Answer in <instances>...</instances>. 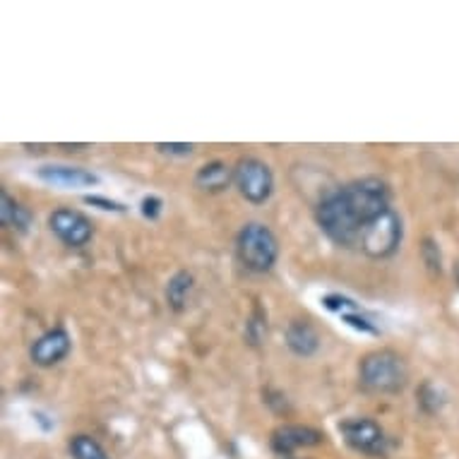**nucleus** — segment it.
Wrapping results in <instances>:
<instances>
[{"label":"nucleus","mask_w":459,"mask_h":459,"mask_svg":"<svg viewBox=\"0 0 459 459\" xmlns=\"http://www.w3.org/2000/svg\"><path fill=\"white\" fill-rule=\"evenodd\" d=\"M387 210H392L390 186L377 176H366L325 193L316 207V221L334 246L359 250L363 234Z\"/></svg>","instance_id":"obj_1"},{"label":"nucleus","mask_w":459,"mask_h":459,"mask_svg":"<svg viewBox=\"0 0 459 459\" xmlns=\"http://www.w3.org/2000/svg\"><path fill=\"white\" fill-rule=\"evenodd\" d=\"M359 377L363 387L376 394H397L407 387L409 366L394 349H377L361 359Z\"/></svg>","instance_id":"obj_2"},{"label":"nucleus","mask_w":459,"mask_h":459,"mask_svg":"<svg viewBox=\"0 0 459 459\" xmlns=\"http://www.w3.org/2000/svg\"><path fill=\"white\" fill-rule=\"evenodd\" d=\"M236 255L238 263L253 274H267L279 260V241L274 231L263 221H248L236 234Z\"/></svg>","instance_id":"obj_3"},{"label":"nucleus","mask_w":459,"mask_h":459,"mask_svg":"<svg viewBox=\"0 0 459 459\" xmlns=\"http://www.w3.org/2000/svg\"><path fill=\"white\" fill-rule=\"evenodd\" d=\"M402 238H404V224L399 212L392 207L363 234L359 250L370 260H387L397 253Z\"/></svg>","instance_id":"obj_4"},{"label":"nucleus","mask_w":459,"mask_h":459,"mask_svg":"<svg viewBox=\"0 0 459 459\" xmlns=\"http://www.w3.org/2000/svg\"><path fill=\"white\" fill-rule=\"evenodd\" d=\"M234 186L246 203L264 204L274 193V174L263 159L243 157L234 166Z\"/></svg>","instance_id":"obj_5"},{"label":"nucleus","mask_w":459,"mask_h":459,"mask_svg":"<svg viewBox=\"0 0 459 459\" xmlns=\"http://www.w3.org/2000/svg\"><path fill=\"white\" fill-rule=\"evenodd\" d=\"M339 433L351 450L361 452V455H368V457H385L387 455L390 440L385 436L383 426L373 419H366V416L344 419L339 423Z\"/></svg>","instance_id":"obj_6"},{"label":"nucleus","mask_w":459,"mask_h":459,"mask_svg":"<svg viewBox=\"0 0 459 459\" xmlns=\"http://www.w3.org/2000/svg\"><path fill=\"white\" fill-rule=\"evenodd\" d=\"M51 234L68 248H84L94 236V226L87 214L73 207H58L48 214Z\"/></svg>","instance_id":"obj_7"},{"label":"nucleus","mask_w":459,"mask_h":459,"mask_svg":"<svg viewBox=\"0 0 459 459\" xmlns=\"http://www.w3.org/2000/svg\"><path fill=\"white\" fill-rule=\"evenodd\" d=\"M325 310H330L332 316H337L344 325H349L351 330L361 332V334H380V323L377 317L370 313L368 308H363L361 303L354 301L347 294H325L320 299Z\"/></svg>","instance_id":"obj_8"},{"label":"nucleus","mask_w":459,"mask_h":459,"mask_svg":"<svg viewBox=\"0 0 459 459\" xmlns=\"http://www.w3.org/2000/svg\"><path fill=\"white\" fill-rule=\"evenodd\" d=\"M70 349H73L70 332L65 327H51L34 339V344L30 347V359L39 368H53L70 354Z\"/></svg>","instance_id":"obj_9"},{"label":"nucleus","mask_w":459,"mask_h":459,"mask_svg":"<svg viewBox=\"0 0 459 459\" xmlns=\"http://www.w3.org/2000/svg\"><path fill=\"white\" fill-rule=\"evenodd\" d=\"M37 178L46 186L63 190H80V188H94L101 183L99 174L91 169L82 166H68V164H44L37 169Z\"/></svg>","instance_id":"obj_10"},{"label":"nucleus","mask_w":459,"mask_h":459,"mask_svg":"<svg viewBox=\"0 0 459 459\" xmlns=\"http://www.w3.org/2000/svg\"><path fill=\"white\" fill-rule=\"evenodd\" d=\"M323 443L325 436L320 430L310 429V426H299V423H284L270 437L272 450L279 457H291L301 447H317V445Z\"/></svg>","instance_id":"obj_11"},{"label":"nucleus","mask_w":459,"mask_h":459,"mask_svg":"<svg viewBox=\"0 0 459 459\" xmlns=\"http://www.w3.org/2000/svg\"><path fill=\"white\" fill-rule=\"evenodd\" d=\"M284 339L289 351L301 356V359L316 356L317 349H320V334H317V330L308 320H291V323L286 325Z\"/></svg>","instance_id":"obj_12"},{"label":"nucleus","mask_w":459,"mask_h":459,"mask_svg":"<svg viewBox=\"0 0 459 459\" xmlns=\"http://www.w3.org/2000/svg\"><path fill=\"white\" fill-rule=\"evenodd\" d=\"M234 183V169L226 164V161H207L204 166H200L195 174V186L204 193H212V195H217V193H224L229 190V186Z\"/></svg>","instance_id":"obj_13"},{"label":"nucleus","mask_w":459,"mask_h":459,"mask_svg":"<svg viewBox=\"0 0 459 459\" xmlns=\"http://www.w3.org/2000/svg\"><path fill=\"white\" fill-rule=\"evenodd\" d=\"M193 289H195V277L188 270H178L176 274H171V279L166 281L164 291L169 308L174 310V313H183V310L188 308Z\"/></svg>","instance_id":"obj_14"},{"label":"nucleus","mask_w":459,"mask_h":459,"mask_svg":"<svg viewBox=\"0 0 459 459\" xmlns=\"http://www.w3.org/2000/svg\"><path fill=\"white\" fill-rule=\"evenodd\" d=\"M0 221L8 229H15L20 234H27L31 226V214L17 203L15 197H10L5 190H0Z\"/></svg>","instance_id":"obj_15"},{"label":"nucleus","mask_w":459,"mask_h":459,"mask_svg":"<svg viewBox=\"0 0 459 459\" xmlns=\"http://www.w3.org/2000/svg\"><path fill=\"white\" fill-rule=\"evenodd\" d=\"M70 455H73V459H111L99 440H94L91 436H84V433L73 436V440H70Z\"/></svg>","instance_id":"obj_16"},{"label":"nucleus","mask_w":459,"mask_h":459,"mask_svg":"<svg viewBox=\"0 0 459 459\" xmlns=\"http://www.w3.org/2000/svg\"><path fill=\"white\" fill-rule=\"evenodd\" d=\"M243 337L248 342L250 347H260L267 337V317L260 308L253 310V316L248 317V323H246V332H243Z\"/></svg>","instance_id":"obj_17"},{"label":"nucleus","mask_w":459,"mask_h":459,"mask_svg":"<svg viewBox=\"0 0 459 459\" xmlns=\"http://www.w3.org/2000/svg\"><path fill=\"white\" fill-rule=\"evenodd\" d=\"M161 212H164V200L159 195H144L140 200V214L144 219H150V221H157L161 217Z\"/></svg>","instance_id":"obj_18"},{"label":"nucleus","mask_w":459,"mask_h":459,"mask_svg":"<svg viewBox=\"0 0 459 459\" xmlns=\"http://www.w3.org/2000/svg\"><path fill=\"white\" fill-rule=\"evenodd\" d=\"M161 154L166 157H190L195 152V144L193 143H157L154 144Z\"/></svg>","instance_id":"obj_19"},{"label":"nucleus","mask_w":459,"mask_h":459,"mask_svg":"<svg viewBox=\"0 0 459 459\" xmlns=\"http://www.w3.org/2000/svg\"><path fill=\"white\" fill-rule=\"evenodd\" d=\"M84 203L91 204V207H99V210L104 212H116V214H123V212H128V207L118 200H111V197L104 195H84Z\"/></svg>","instance_id":"obj_20"},{"label":"nucleus","mask_w":459,"mask_h":459,"mask_svg":"<svg viewBox=\"0 0 459 459\" xmlns=\"http://www.w3.org/2000/svg\"><path fill=\"white\" fill-rule=\"evenodd\" d=\"M455 274H457V284H459V264H457V272H455Z\"/></svg>","instance_id":"obj_21"}]
</instances>
